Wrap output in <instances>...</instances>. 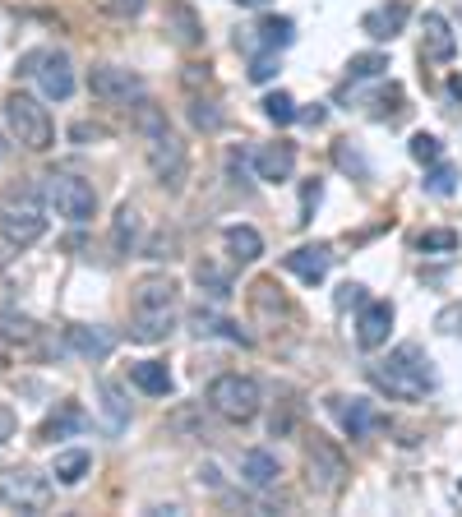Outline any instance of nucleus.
<instances>
[{
    "mask_svg": "<svg viewBox=\"0 0 462 517\" xmlns=\"http://www.w3.org/2000/svg\"><path fill=\"white\" fill-rule=\"evenodd\" d=\"M407 19H412V5H407V0H393V5H379V10L361 14V33L375 37V42H393V37L407 28Z\"/></svg>",
    "mask_w": 462,
    "mask_h": 517,
    "instance_id": "18",
    "label": "nucleus"
},
{
    "mask_svg": "<svg viewBox=\"0 0 462 517\" xmlns=\"http://www.w3.org/2000/svg\"><path fill=\"white\" fill-rule=\"evenodd\" d=\"M5 121H10V134L28 153H47L56 144V125H51V111L28 93H10L5 97Z\"/></svg>",
    "mask_w": 462,
    "mask_h": 517,
    "instance_id": "5",
    "label": "nucleus"
},
{
    "mask_svg": "<svg viewBox=\"0 0 462 517\" xmlns=\"http://www.w3.org/2000/svg\"><path fill=\"white\" fill-rule=\"evenodd\" d=\"M65 342H70L74 356H84V361H107L111 351H116V333L111 328H98V324H70L65 328Z\"/></svg>",
    "mask_w": 462,
    "mask_h": 517,
    "instance_id": "17",
    "label": "nucleus"
},
{
    "mask_svg": "<svg viewBox=\"0 0 462 517\" xmlns=\"http://www.w3.org/2000/svg\"><path fill=\"white\" fill-rule=\"evenodd\" d=\"M79 430H88L84 407H79V402H61L47 421L37 425V444H56V439H70V434H79Z\"/></svg>",
    "mask_w": 462,
    "mask_h": 517,
    "instance_id": "20",
    "label": "nucleus"
},
{
    "mask_svg": "<svg viewBox=\"0 0 462 517\" xmlns=\"http://www.w3.org/2000/svg\"><path fill=\"white\" fill-rule=\"evenodd\" d=\"M195 277H199V287H208V291H213V296H218V301H227V296H231V282H227V273H218V268H213V264H199V268H195Z\"/></svg>",
    "mask_w": 462,
    "mask_h": 517,
    "instance_id": "40",
    "label": "nucleus"
},
{
    "mask_svg": "<svg viewBox=\"0 0 462 517\" xmlns=\"http://www.w3.org/2000/svg\"><path fill=\"white\" fill-rule=\"evenodd\" d=\"M148 167H153V176H158L167 190H181L185 171H190V153H185V144L176 139V134L162 130V134L148 139Z\"/></svg>",
    "mask_w": 462,
    "mask_h": 517,
    "instance_id": "9",
    "label": "nucleus"
},
{
    "mask_svg": "<svg viewBox=\"0 0 462 517\" xmlns=\"http://www.w3.org/2000/svg\"><path fill=\"white\" fill-rule=\"evenodd\" d=\"M370 374V384L379 393L398 397V402H421L426 393L439 388V374H435V361L426 356V347H416V342H402V347L389 351V361H375L365 365Z\"/></svg>",
    "mask_w": 462,
    "mask_h": 517,
    "instance_id": "1",
    "label": "nucleus"
},
{
    "mask_svg": "<svg viewBox=\"0 0 462 517\" xmlns=\"http://www.w3.org/2000/svg\"><path fill=\"white\" fill-rule=\"evenodd\" d=\"M88 467H93V457L84 453V448H70V453H56V467H51V476L61 485H79L88 476Z\"/></svg>",
    "mask_w": 462,
    "mask_h": 517,
    "instance_id": "28",
    "label": "nucleus"
},
{
    "mask_svg": "<svg viewBox=\"0 0 462 517\" xmlns=\"http://www.w3.org/2000/svg\"><path fill=\"white\" fill-rule=\"evenodd\" d=\"M333 162H338V171H347L352 181H370V162L361 157V148H356L352 139H338V144H333Z\"/></svg>",
    "mask_w": 462,
    "mask_h": 517,
    "instance_id": "29",
    "label": "nucleus"
},
{
    "mask_svg": "<svg viewBox=\"0 0 462 517\" xmlns=\"http://www.w3.org/2000/svg\"><path fill=\"white\" fill-rule=\"evenodd\" d=\"M347 305H365V287H361V282H342V287H338V310H347Z\"/></svg>",
    "mask_w": 462,
    "mask_h": 517,
    "instance_id": "45",
    "label": "nucleus"
},
{
    "mask_svg": "<svg viewBox=\"0 0 462 517\" xmlns=\"http://www.w3.org/2000/svg\"><path fill=\"white\" fill-rule=\"evenodd\" d=\"M227 181L250 190V153H245V148H231L227 153Z\"/></svg>",
    "mask_w": 462,
    "mask_h": 517,
    "instance_id": "39",
    "label": "nucleus"
},
{
    "mask_svg": "<svg viewBox=\"0 0 462 517\" xmlns=\"http://www.w3.org/2000/svg\"><path fill=\"white\" fill-rule=\"evenodd\" d=\"M14 430H19V416H14L10 402H0V444H5V439H10Z\"/></svg>",
    "mask_w": 462,
    "mask_h": 517,
    "instance_id": "46",
    "label": "nucleus"
},
{
    "mask_svg": "<svg viewBox=\"0 0 462 517\" xmlns=\"http://www.w3.org/2000/svg\"><path fill=\"white\" fill-rule=\"evenodd\" d=\"M453 56H458V37H453L449 19L439 10L426 14V28H421V61L430 65H449Z\"/></svg>",
    "mask_w": 462,
    "mask_h": 517,
    "instance_id": "15",
    "label": "nucleus"
},
{
    "mask_svg": "<svg viewBox=\"0 0 462 517\" xmlns=\"http://www.w3.org/2000/svg\"><path fill=\"white\" fill-rule=\"evenodd\" d=\"M88 93L98 102H130V97L144 93V79L134 70H125V65H98L88 74Z\"/></svg>",
    "mask_w": 462,
    "mask_h": 517,
    "instance_id": "11",
    "label": "nucleus"
},
{
    "mask_svg": "<svg viewBox=\"0 0 462 517\" xmlns=\"http://www.w3.org/2000/svg\"><path fill=\"white\" fill-rule=\"evenodd\" d=\"M167 33H176V42L190 51L204 47V24H199V14L190 10V5H181V0L167 5Z\"/></svg>",
    "mask_w": 462,
    "mask_h": 517,
    "instance_id": "23",
    "label": "nucleus"
},
{
    "mask_svg": "<svg viewBox=\"0 0 462 517\" xmlns=\"http://www.w3.org/2000/svg\"><path fill=\"white\" fill-rule=\"evenodd\" d=\"M5 153H10V144H5V134H0V162H5Z\"/></svg>",
    "mask_w": 462,
    "mask_h": 517,
    "instance_id": "51",
    "label": "nucleus"
},
{
    "mask_svg": "<svg viewBox=\"0 0 462 517\" xmlns=\"http://www.w3.org/2000/svg\"><path fill=\"white\" fill-rule=\"evenodd\" d=\"M329 411L338 416V425H342V434L347 439H365L370 430H384V416L375 411V402L370 397H329Z\"/></svg>",
    "mask_w": 462,
    "mask_h": 517,
    "instance_id": "10",
    "label": "nucleus"
},
{
    "mask_svg": "<svg viewBox=\"0 0 462 517\" xmlns=\"http://www.w3.org/2000/svg\"><path fill=\"white\" fill-rule=\"evenodd\" d=\"M259 107H264V116H268L273 125H292V121H296V97L282 93V88H278V93H268Z\"/></svg>",
    "mask_w": 462,
    "mask_h": 517,
    "instance_id": "35",
    "label": "nucleus"
},
{
    "mask_svg": "<svg viewBox=\"0 0 462 517\" xmlns=\"http://www.w3.org/2000/svg\"><path fill=\"white\" fill-rule=\"evenodd\" d=\"M144 5L148 0H102V14H111V19H139Z\"/></svg>",
    "mask_w": 462,
    "mask_h": 517,
    "instance_id": "44",
    "label": "nucleus"
},
{
    "mask_svg": "<svg viewBox=\"0 0 462 517\" xmlns=\"http://www.w3.org/2000/svg\"><path fill=\"white\" fill-rule=\"evenodd\" d=\"M458 190V167L453 162H430V171H426V194H435V199H449V194Z\"/></svg>",
    "mask_w": 462,
    "mask_h": 517,
    "instance_id": "31",
    "label": "nucleus"
},
{
    "mask_svg": "<svg viewBox=\"0 0 462 517\" xmlns=\"http://www.w3.org/2000/svg\"><path fill=\"white\" fill-rule=\"evenodd\" d=\"M407 153H412L416 162H421V167H430V162H439V157H444V144H439L435 134H412Z\"/></svg>",
    "mask_w": 462,
    "mask_h": 517,
    "instance_id": "36",
    "label": "nucleus"
},
{
    "mask_svg": "<svg viewBox=\"0 0 462 517\" xmlns=\"http://www.w3.org/2000/svg\"><path fill=\"white\" fill-rule=\"evenodd\" d=\"M393 333V305L389 301H365L361 319H356V347L361 351H379Z\"/></svg>",
    "mask_w": 462,
    "mask_h": 517,
    "instance_id": "14",
    "label": "nucleus"
},
{
    "mask_svg": "<svg viewBox=\"0 0 462 517\" xmlns=\"http://www.w3.org/2000/svg\"><path fill=\"white\" fill-rule=\"evenodd\" d=\"M208 407L218 411L222 421L245 425V421H255L259 407H264V388L250 374H218L208 384Z\"/></svg>",
    "mask_w": 462,
    "mask_h": 517,
    "instance_id": "4",
    "label": "nucleus"
},
{
    "mask_svg": "<svg viewBox=\"0 0 462 517\" xmlns=\"http://www.w3.org/2000/svg\"><path fill=\"white\" fill-rule=\"evenodd\" d=\"M56 499L51 476H42L37 467H5L0 471V504L14 513H47Z\"/></svg>",
    "mask_w": 462,
    "mask_h": 517,
    "instance_id": "6",
    "label": "nucleus"
},
{
    "mask_svg": "<svg viewBox=\"0 0 462 517\" xmlns=\"http://www.w3.org/2000/svg\"><path fill=\"white\" fill-rule=\"evenodd\" d=\"M0 337H5V342H19V347H33L37 324L24 319V314H0Z\"/></svg>",
    "mask_w": 462,
    "mask_h": 517,
    "instance_id": "32",
    "label": "nucleus"
},
{
    "mask_svg": "<svg viewBox=\"0 0 462 517\" xmlns=\"http://www.w3.org/2000/svg\"><path fill=\"white\" fill-rule=\"evenodd\" d=\"M130 125L144 134V139H153V134L167 130V116H162L158 102H148V97L139 93V97H134V107H130Z\"/></svg>",
    "mask_w": 462,
    "mask_h": 517,
    "instance_id": "27",
    "label": "nucleus"
},
{
    "mask_svg": "<svg viewBox=\"0 0 462 517\" xmlns=\"http://www.w3.org/2000/svg\"><path fill=\"white\" fill-rule=\"evenodd\" d=\"M98 407H102V430L107 434L130 430V402H125V388L116 379H98Z\"/></svg>",
    "mask_w": 462,
    "mask_h": 517,
    "instance_id": "21",
    "label": "nucleus"
},
{
    "mask_svg": "<svg viewBox=\"0 0 462 517\" xmlns=\"http://www.w3.org/2000/svg\"><path fill=\"white\" fill-rule=\"evenodd\" d=\"M190 328H195L199 337H227V342H241V347H250V342H255V337L245 333L241 324H231V319H222V314L204 310V305L190 314Z\"/></svg>",
    "mask_w": 462,
    "mask_h": 517,
    "instance_id": "24",
    "label": "nucleus"
},
{
    "mask_svg": "<svg viewBox=\"0 0 462 517\" xmlns=\"http://www.w3.org/2000/svg\"><path fill=\"white\" fill-rule=\"evenodd\" d=\"M130 384L144 388L148 397H167L171 393V370L162 361H139V365H130Z\"/></svg>",
    "mask_w": 462,
    "mask_h": 517,
    "instance_id": "26",
    "label": "nucleus"
},
{
    "mask_svg": "<svg viewBox=\"0 0 462 517\" xmlns=\"http://www.w3.org/2000/svg\"><path fill=\"white\" fill-rule=\"evenodd\" d=\"M134 236H139V208L121 204L116 208V227H111V245H116V254H130Z\"/></svg>",
    "mask_w": 462,
    "mask_h": 517,
    "instance_id": "30",
    "label": "nucleus"
},
{
    "mask_svg": "<svg viewBox=\"0 0 462 517\" xmlns=\"http://www.w3.org/2000/svg\"><path fill=\"white\" fill-rule=\"evenodd\" d=\"M134 319H130V337L134 342H162L176 328V305H181V287L167 273L139 277L134 282Z\"/></svg>",
    "mask_w": 462,
    "mask_h": 517,
    "instance_id": "2",
    "label": "nucleus"
},
{
    "mask_svg": "<svg viewBox=\"0 0 462 517\" xmlns=\"http://www.w3.org/2000/svg\"><path fill=\"white\" fill-rule=\"evenodd\" d=\"M389 70V56L384 51H361L347 61V79H379V74Z\"/></svg>",
    "mask_w": 462,
    "mask_h": 517,
    "instance_id": "34",
    "label": "nucleus"
},
{
    "mask_svg": "<svg viewBox=\"0 0 462 517\" xmlns=\"http://www.w3.org/2000/svg\"><path fill=\"white\" fill-rule=\"evenodd\" d=\"M305 476H310V490L338 494L342 481H347V457H342V448L315 434L310 448H305Z\"/></svg>",
    "mask_w": 462,
    "mask_h": 517,
    "instance_id": "8",
    "label": "nucleus"
},
{
    "mask_svg": "<svg viewBox=\"0 0 462 517\" xmlns=\"http://www.w3.org/2000/svg\"><path fill=\"white\" fill-rule=\"evenodd\" d=\"M282 476L278 457L264 453V448H250V453H241V481L250 485V490H273Z\"/></svg>",
    "mask_w": 462,
    "mask_h": 517,
    "instance_id": "22",
    "label": "nucleus"
},
{
    "mask_svg": "<svg viewBox=\"0 0 462 517\" xmlns=\"http://www.w3.org/2000/svg\"><path fill=\"white\" fill-rule=\"evenodd\" d=\"M296 42V24L287 19V14H268V19H259L250 33H236V47L245 51V56H255V51H282Z\"/></svg>",
    "mask_w": 462,
    "mask_h": 517,
    "instance_id": "12",
    "label": "nucleus"
},
{
    "mask_svg": "<svg viewBox=\"0 0 462 517\" xmlns=\"http://www.w3.org/2000/svg\"><path fill=\"white\" fill-rule=\"evenodd\" d=\"M282 268L296 273L301 282H310V287H319V282L329 277V268H333V250L329 245H296L292 254H282Z\"/></svg>",
    "mask_w": 462,
    "mask_h": 517,
    "instance_id": "16",
    "label": "nucleus"
},
{
    "mask_svg": "<svg viewBox=\"0 0 462 517\" xmlns=\"http://www.w3.org/2000/svg\"><path fill=\"white\" fill-rule=\"evenodd\" d=\"M296 121H305V125H324V121H329V111H324V102H315V107L296 111Z\"/></svg>",
    "mask_w": 462,
    "mask_h": 517,
    "instance_id": "49",
    "label": "nucleus"
},
{
    "mask_svg": "<svg viewBox=\"0 0 462 517\" xmlns=\"http://www.w3.org/2000/svg\"><path fill=\"white\" fill-rule=\"evenodd\" d=\"M296 416H301V411H296V402H292V407H282V411H273V421H268V434H273V439H287V434L296 430Z\"/></svg>",
    "mask_w": 462,
    "mask_h": 517,
    "instance_id": "43",
    "label": "nucleus"
},
{
    "mask_svg": "<svg viewBox=\"0 0 462 517\" xmlns=\"http://www.w3.org/2000/svg\"><path fill=\"white\" fill-rule=\"evenodd\" d=\"M458 494H462V485H458Z\"/></svg>",
    "mask_w": 462,
    "mask_h": 517,
    "instance_id": "53",
    "label": "nucleus"
},
{
    "mask_svg": "<svg viewBox=\"0 0 462 517\" xmlns=\"http://www.w3.org/2000/svg\"><path fill=\"white\" fill-rule=\"evenodd\" d=\"M47 199L56 204V213H61L65 222H74V227L93 222V213H98V190L88 181H79V176H70V171L47 176Z\"/></svg>",
    "mask_w": 462,
    "mask_h": 517,
    "instance_id": "7",
    "label": "nucleus"
},
{
    "mask_svg": "<svg viewBox=\"0 0 462 517\" xmlns=\"http://www.w3.org/2000/svg\"><path fill=\"white\" fill-rule=\"evenodd\" d=\"M250 162H255L259 181L282 185V181H292V171H296V148L292 144H264L250 153Z\"/></svg>",
    "mask_w": 462,
    "mask_h": 517,
    "instance_id": "19",
    "label": "nucleus"
},
{
    "mask_svg": "<svg viewBox=\"0 0 462 517\" xmlns=\"http://www.w3.org/2000/svg\"><path fill=\"white\" fill-rule=\"evenodd\" d=\"M70 139H74V144H88V139H102V125H88V121H79V125H74V130H70Z\"/></svg>",
    "mask_w": 462,
    "mask_h": 517,
    "instance_id": "48",
    "label": "nucleus"
},
{
    "mask_svg": "<svg viewBox=\"0 0 462 517\" xmlns=\"http://www.w3.org/2000/svg\"><path fill=\"white\" fill-rule=\"evenodd\" d=\"M33 74H37V84H42V97H51V102H65V97L74 93V65H70V56L65 51H37V65H33Z\"/></svg>",
    "mask_w": 462,
    "mask_h": 517,
    "instance_id": "13",
    "label": "nucleus"
},
{
    "mask_svg": "<svg viewBox=\"0 0 462 517\" xmlns=\"http://www.w3.org/2000/svg\"><path fill=\"white\" fill-rule=\"evenodd\" d=\"M324 204V181H305L301 185V217H296V222H301V227H310V222H315V208Z\"/></svg>",
    "mask_w": 462,
    "mask_h": 517,
    "instance_id": "37",
    "label": "nucleus"
},
{
    "mask_svg": "<svg viewBox=\"0 0 462 517\" xmlns=\"http://www.w3.org/2000/svg\"><path fill=\"white\" fill-rule=\"evenodd\" d=\"M458 245H462L458 231H449V227H430V231L416 236V250H421V254H453Z\"/></svg>",
    "mask_w": 462,
    "mask_h": 517,
    "instance_id": "33",
    "label": "nucleus"
},
{
    "mask_svg": "<svg viewBox=\"0 0 462 517\" xmlns=\"http://www.w3.org/2000/svg\"><path fill=\"white\" fill-rule=\"evenodd\" d=\"M273 74H278V51H255V56H250V79L268 84Z\"/></svg>",
    "mask_w": 462,
    "mask_h": 517,
    "instance_id": "41",
    "label": "nucleus"
},
{
    "mask_svg": "<svg viewBox=\"0 0 462 517\" xmlns=\"http://www.w3.org/2000/svg\"><path fill=\"white\" fill-rule=\"evenodd\" d=\"M435 328L439 333H449V337H462V301L444 305V310L435 314Z\"/></svg>",
    "mask_w": 462,
    "mask_h": 517,
    "instance_id": "42",
    "label": "nucleus"
},
{
    "mask_svg": "<svg viewBox=\"0 0 462 517\" xmlns=\"http://www.w3.org/2000/svg\"><path fill=\"white\" fill-rule=\"evenodd\" d=\"M171 250H176V236H158V241L148 245V259H176Z\"/></svg>",
    "mask_w": 462,
    "mask_h": 517,
    "instance_id": "47",
    "label": "nucleus"
},
{
    "mask_svg": "<svg viewBox=\"0 0 462 517\" xmlns=\"http://www.w3.org/2000/svg\"><path fill=\"white\" fill-rule=\"evenodd\" d=\"M236 5H264V0H236Z\"/></svg>",
    "mask_w": 462,
    "mask_h": 517,
    "instance_id": "52",
    "label": "nucleus"
},
{
    "mask_svg": "<svg viewBox=\"0 0 462 517\" xmlns=\"http://www.w3.org/2000/svg\"><path fill=\"white\" fill-rule=\"evenodd\" d=\"M0 236L14 245V250H28L47 236V204H42V190L28 181L10 185L0 194Z\"/></svg>",
    "mask_w": 462,
    "mask_h": 517,
    "instance_id": "3",
    "label": "nucleus"
},
{
    "mask_svg": "<svg viewBox=\"0 0 462 517\" xmlns=\"http://www.w3.org/2000/svg\"><path fill=\"white\" fill-rule=\"evenodd\" d=\"M222 241H227V254L236 264H255L259 254H264V236H259L255 227H227Z\"/></svg>",
    "mask_w": 462,
    "mask_h": 517,
    "instance_id": "25",
    "label": "nucleus"
},
{
    "mask_svg": "<svg viewBox=\"0 0 462 517\" xmlns=\"http://www.w3.org/2000/svg\"><path fill=\"white\" fill-rule=\"evenodd\" d=\"M449 97H453V102H458V107H462V74H453V79H449Z\"/></svg>",
    "mask_w": 462,
    "mask_h": 517,
    "instance_id": "50",
    "label": "nucleus"
},
{
    "mask_svg": "<svg viewBox=\"0 0 462 517\" xmlns=\"http://www.w3.org/2000/svg\"><path fill=\"white\" fill-rule=\"evenodd\" d=\"M190 125L213 134V130H222V111L213 107V102H199V97H195V102H190Z\"/></svg>",
    "mask_w": 462,
    "mask_h": 517,
    "instance_id": "38",
    "label": "nucleus"
}]
</instances>
